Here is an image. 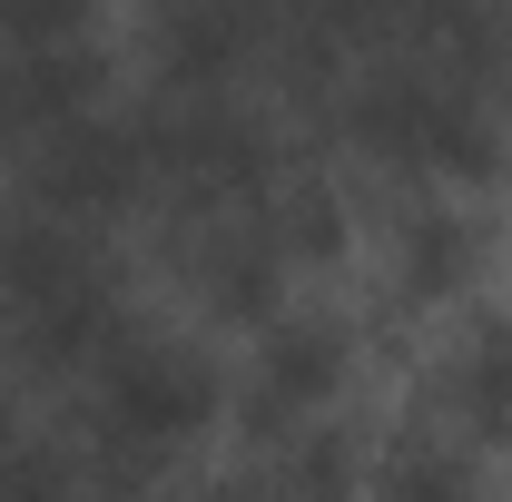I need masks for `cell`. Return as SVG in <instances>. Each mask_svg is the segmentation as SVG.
<instances>
[{
  "instance_id": "2",
  "label": "cell",
  "mask_w": 512,
  "mask_h": 502,
  "mask_svg": "<svg viewBox=\"0 0 512 502\" xmlns=\"http://www.w3.org/2000/svg\"><path fill=\"white\" fill-rule=\"evenodd\" d=\"M325 128L384 168L404 188H453V197H493L512 168V99L483 79L414 60V50H375L345 69V89L325 99Z\"/></svg>"
},
{
  "instance_id": "10",
  "label": "cell",
  "mask_w": 512,
  "mask_h": 502,
  "mask_svg": "<svg viewBox=\"0 0 512 502\" xmlns=\"http://www.w3.org/2000/svg\"><path fill=\"white\" fill-rule=\"evenodd\" d=\"M247 473H256L276 502H365L375 434H365V424H345V414H316V424H296V434L256 443Z\"/></svg>"
},
{
  "instance_id": "11",
  "label": "cell",
  "mask_w": 512,
  "mask_h": 502,
  "mask_svg": "<svg viewBox=\"0 0 512 502\" xmlns=\"http://www.w3.org/2000/svg\"><path fill=\"white\" fill-rule=\"evenodd\" d=\"M365 502H512V493L493 483V463L453 434V424H404V434L375 443Z\"/></svg>"
},
{
  "instance_id": "4",
  "label": "cell",
  "mask_w": 512,
  "mask_h": 502,
  "mask_svg": "<svg viewBox=\"0 0 512 502\" xmlns=\"http://www.w3.org/2000/svg\"><path fill=\"white\" fill-rule=\"evenodd\" d=\"M10 197L50 207V217H69V227H89V237H119L138 207H158L148 138H138L128 109H89V119H69L60 138H40V148L10 168Z\"/></svg>"
},
{
  "instance_id": "7",
  "label": "cell",
  "mask_w": 512,
  "mask_h": 502,
  "mask_svg": "<svg viewBox=\"0 0 512 502\" xmlns=\"http://www.w3.org/2000/svg\"><path fill=\"white\" fill-rule=\"evenodd\" d=\"M493 266V217L483 197L453 188H404L394 217H384V286L394 306H463Z\"/></svg>"
},
{
  "instance_id": "16",
  "label": "cell",
  "mask_w": 512,
  "mask_h": 502,
  "mask_svg": "<svg viewBox=\"0 0 512 502\" xmlns=\"http://www.w3.org/2000/svg\"><path fill=\"white\" fill-rule=\"evenodd\" d=\"M503 10H512V0H503Z\"/></svg>"
},
{
  "instance_id": "13",
  "label": "cell",
  "mask_w": 512,
  "mask_h": 502,
  "mask_svg": "<svg viewBox=\"0 0 512 502\" xmlns=\"http://www.w3.org/2000/svg\"><path fill=\"white\" fill-rule=\"evenodd\" d=\"M99 40V0H0V50H60Z\"/></svg>"
},
{
  "instance_id": "9",
  "label": "cell",
  "mask_w": 512,
  "mask_h": 502,
  "mask_svg": "<svg viewBox=\"0 0 512 502\" xmlns=\"http://www.w3.org/2000/svg\"><path fill=\"white\" fill-rule=\"evenodd\" d=\"M444 424L473 453H512V306L463 315L444 345Z\"/></svg>"
},
{
  "instance_id": "3",
  "label": "cell",
  "mask_w": 512,
  "mask_h": 502,
  "mask_svg": "<svg viewBox=\"0 0 512 502\" xmlns=\"http://www.w3.org/2000/svg\"><path fill=\"white\" fill-rule=\"evenodd\" d=\"M345 384H355V325L325 306H286L266 335H247V365L227 375V424L256 453L316 414H345Z\"/></svg>"
},
{
  "instance_id": "12",
  "label": "cell",
  "mask_w": 512,
  "mask_h": 502,
  "mask_svg": "<svg viewBox=\"0 0 512 502\" xmlns=\"http://www.w3.org/2000/svg\"><path fill=\"white\" fill-rule=\"evenodd\" d=\"M256 227L276 237V256L306 276V266H335V247H345V197H335V178H316L306 158L276 178V188L256 197Z\"/></svg>"
},
{
  "instance_id": "15",
  "label": "cell",
  "mask_w": 512,
  "mask_h": 502,
  "mask_svg": "<svg viewBox=\"0 0 512 502\" xmlns=\"http://www.w3.org/2000/svg\"><path fill=\"white\" fill-rule=\"evenodd\" d=\"M30 434V424H20V394H10V375H0V463H10V443Z\"/></svg>"
},
{
  "instance_id": "6",
  "label": "cell",
  "mask_w": 512,
  "mask_h": 502,
  "mask_svg": "<svg viewBox=\"0 0 512 502\" xmlns=\"http://www.w3.org/2000/svg\"><path fill=\"white\" fill-rule=\"evenodd\" d=\"M168 256H178V286L197 296L207 325H237V335H266L286 315V256L256 227V207H197V217H168Z\"/></svg>"
},
{
  "instance_id": "8",
  "label": "cell",
  "mask_w": 512,
  "mask_h": 502,
  "mask_svg": "<svg viewBox=\"0 0 512 502\" xmlns=\"http://www.w3.org/2000/svg\"><path fill=\"white\" fill-rule=\"evenodd\" d=\"M89 109H119L109 89V50L99 40H60V50H0V168H20L40 138H60Z\"/></svg>"
},
{
  "instance_id": "14",
  "label": "cell",
  "mask_w": 512,
  "mask_h": 502,
  "mask_svg": "<svg viewBox=\"0 0 512 502\" xmlns=\"http://www.w3.org/2000/svg\"><path fill=\"white\" fill-rule=\"evenodd\" d=\"M188 502H276V493H266V483H256V473H227V483H197Z\"/></svg>"
},
{
  "instance_id": "1",
  "label": "cell",
  "mask_w": 512,
  "mask_h": 502,
  "mask_svg": "<svg viewBox=\"0 0 512 502\" xmlns=\"http://www.w3.org/2000/svg\"><path fill=\"white\" fill-rule=\"evenodd\" d=\"M128 325L138 306H128L119 247L10 197L0 207V375L30 394H79Z\"/></svg>"
},
{
  "instance_id": "5",
  "label": "cell",
  "mask_w": 512,
  "mask_h": 502,
  "mask_svg": "<svg viewBox=\"0 0 512 502\" xmlns=\"http://www.w3.org/2000/svg\"><path fill=\"white\" fill-rule=\"evenodd\" d=\"M286 0H148V89L227 99L276 69Z\"/></svg>"
}]
</instances>
